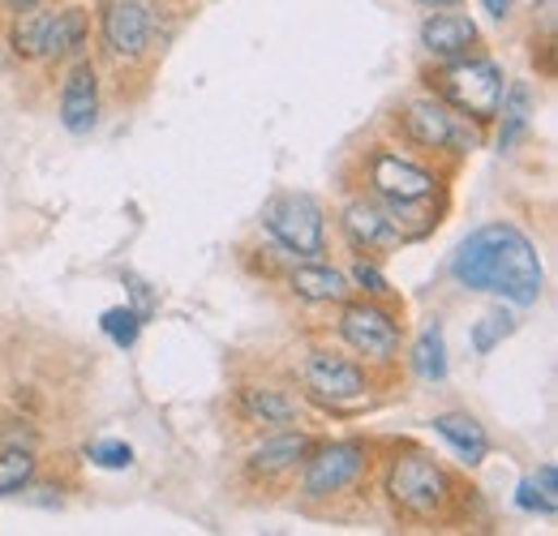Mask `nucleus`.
Here are the masks:
<instances>
[{"instance_id":"31","label":"nucleus","mask_w":558,"mask_h":536,"mask_svg":"<svg viewBox=\"0 0 558 536\" xmlns=\"http://www.w3.org/2000/svg\"><path fill=\"white\" fill-rule=\"evenodd\" d=\"M4 4H9V9H17V13H22V9H31V4H39V0H4Z\"/></svg>"},{"instance_id":"18","label":"nucleus","mask_w":558,"mask_h":536,"mask_svg":"<svg viewBox=\"0 0 558 536\" xmlns=\"http://www.w3.org/2000/svg\"><path fill=\"white\" fill-rule=\"evenodd\" d=\"M82 44H86V13H82V9L52 13L48 35H44V57H48V61H61V57L82 52Z\"/></svg>"},{"instance_id":"22","label":"nucleus","mask_w":558,"mask_h":536,"mask_svg":"<svg viewBox=\"0 0 558 536\" xmlns=\"http://www.w3.org/2000/svg\"><path fill=\"white\" fill-rule=\"evenodd\" d=\"M413 369L425 382H442L447 378V339H442L438 322H429L417 336V343H413Z\"/></svg>"},{"instance_id":"19","label":"nucleus","mask_w":558,"mask_h":536,"mask_svg":"<svg viewBox=\"0 0 558 536\" xmlns=\"http://www.w3.org/2000/svg\"><path fill=\"white\" fill-rule=\"evenodd\" d=\"M498 117H502V130H498V150H511L524 130H529V117H533V90L524 82L507 86L502 103H498Z\"/></svg>"},{"instance_id":"2","label":"nucleus","mask_w":558,"mask_h":536,"mask_svg":"<svg viewBox=\"0 0 558 536\" xmlns=\"http://www.w3.org/2000/svg\"><path fill=\"white\" fill-rule=\"evenodd\" d=\"M438 95L456 117L486 125L498 117V103L507 95V77L494 61L464 52V57H451V65L438 73Z\"/></svg>"},{"instance_id":"1","label":"nucleus","mask_w":558,"mask_h":536,"mask_svg":"<svg viewBox=\"0 0 558 536\" xmlns=\"http://www.w3.org/2000/svg\"><path fill=\"white\" fill-rule=\"evenodd\" d=\"M451 275H456V283L502 296L511 305H537L542 283H546L537 245L515 223H502V219L460 241V249L451 258Z\"/></svg>"},{"instance_id":"4","label":"nucleus","mask_w":558,"mask_h":536,"mask_svg":"<svg viewBox=\"0 0 558 536\" xmlns=\"http://www.w3.org/2000/svg\"><path fill=\"white\" fill-rule=\"evenodd\" d=\"M263 223L267 232L276 236L279 245L296 258H318L323 245H327V215L314 194H276V198L263 206Z\"/></svg>"},{"instance_id":"29","label":"nucleus","mask_w":558,"mask_h":536,"mask_svg":"<svg viewBox=\"0 0 558 536\" xmlns=\"http://www.w3.org/2000/svg\"><path fill=\"white\" fill-rule=\"evenodd\" d=\"M482 9H486L489 17H498V22H502V17L511 13V0H482Z\"/></svg>"},{"instance_id":"23","label":"nucleus","mask_w":558,"mask_h":536,"mask_svg":"<svg viewBox=\"0 0 558 536\" xmlns=\"http://www.w3.org/2000/svg\"><path fill=\"white\" fill-rule=\"evenodd\" d=\"M35 480V455L31 447H4L0 451V498L22 494Z\"/></svg>"},{"instance_id":"13","label":"nucleus","mask_w":558,"mask_h":536,"mask_svg":"<svg viewBox=\"0 0 558 536\" xmlns=\"http://www.w3.org/2000/svg\"><path fill=\"white\" fill-rule=\"evenodd\" d=\"M477 44V22L469 13H442L434 9L421 22V48L429 57H464Z\"/></svg>"},{"instance_id":"16","label":"nucleus","mask_w":558,"mask_h":536,"mask_svg":"<svg viewBox=\"0 0 558 536\" xmlns=\"http://www.w3.org/2000/svg\"><path fill=\"white\" fill-rule=\"evenodd\" d=\"M292 292L310 305H331V301H344L349 296V275L336 267H318V263H305V267L292 270Z\"/></svg>"},{"instance_id":"12","label":"nucleus","mask_w":558,"mask_h":536,"mask_svg":"<svg viewBox=\"0 0 558 536\" xmlns=\"http://www.w3.org/2000/svg\"><path fill=\"white\" fill-rule=\"evenodd\" d=\"M340 228H344V236H349V245L356 249V254H374V249H387V245L400 241L391 215L365 198L349 202V206L340 210Z\"/></svg>"},{"instance_id":"21","label":"nucleus","mask_w":558,"mask_h":536,"mask_svg":"<svg viewBox=\"0 0 558 536\" xmlns=\"http://www.w3.org/2000/svg\"><path fill=\"white\" fill-rule=\"evenodd\" d=\"M52 13H57V9H39V4H31V9L17 13L9 44H13V52H17L22 61H39V57H44V35H48Z\"/></svg>"},{"instance_id":"20","label":"nucleus","mask_w":558,"mask_h":536,"mask_svg":"<svg viewBox=\"0 0 558 536\" xmlns=\"http://www.w3.org/2000/svg\"><path fill=\"white\" fill-rule=\"evenodd\" d=\"M515 507L520 511H537V515H555L558 511V468L542 464L533 476H524L515 485Z\"/></svg>"},{"instance_id":"15","label":"nucleus","mask_w":558,"mask_h":536,"mask_svg":"<svg viewBox=\"0 0 558 536\" xmlns=\"http://www.w3.org/2000/svg\"><path fill=\"white\" fill-rule=\"evenodd\" d=\"M305 451H310L305 434H276L245 455V468L254 476H279V472L296 468V460H305Z\"/></svg>"},{"instance_id":"10","label":"nucleus","mask_w":558,"mask_h":536,"mask_svg":"<svg viewBox=\"0 0 558 536\" xmlns=\"http://www.w3.org/2000/svg\"><path fill=\"white\" fill-rule=\"evenodd\" d=\"M104 44L112 57L138 61L150 48V0H112L104 9Z\"/></svg>"},{"instance_id":"27","label":"nucleus","mask_w":558,"mask_h":536,"mask_svg":"<svg viewBox=\"0 0 558 536\" xmlns=\"http://www.w3.org/2000/svg\"><path fill=\"white\" fill-rule=\"evenodd\" d=\"M349 283H356V288H365L369 296H383L387 292V279H383V270L369 267V263H356L349 275Z\"/></svg>"},{"instance_id":"11","label":"nucleus","mask_w":558,"mask_h":536,"mask_svg":"<svg viewBox=\"0 0 558 536\" xmlns=\"http://www.w3.org/2000/svg\"><path fill=\"white\" fill-rule=\"evenodd\" d=\"M99 121V77L90 61H77L61 82V125L70 134H90Z\"/></svg>"},{"instance_id":"3","label":"nucleus","mask_w":558,"mask_h":536,"mask_svg":"<svg viewBox=\"0 0 558 536\" xmlns=\"http://www.w3.org/2000/svg\"><path fill=\"white\" fill-rule=\"evenodd\" d=\"M387 494H391L396 511H404L413 520H434L447 507L451 485H447V472H442V464L434 455L409 451L387 472Z\"/></svg>"},{"instance_id":"28","label":"nucleus","mask_w":558,"mask_h":536,"mask_svg":"<svg viewBox=\"0 0 558 536\" xmlns=\"http://www.w3.org/2000/svg\"><path fill=\"white\" fill-rule=\"evenodd\" d=\"M555 4H558V0H542V13H537L546 35H555Z\"/></svg>"},{"instance_id":"14","label":"nucleus","mask_w":558,"mask_h":536,"mask_svg":"<svg viewBox=\"0 0 558 536\" xmlns=\"http://www.w3.org/2000/svg\"><path fill=\"white\" fill-rule=\"evenodd\" d=\"M434 434H438V438H442L469 468H477V464L489 455L486 429H482L469 412H442V416H434Z\"/></svg>"},{"instance_id":"26","label":"nucleus","mask_w":558,"mask_h":536,"mask_svg":"<svg viewBox=\"0 0 558 536\" xmlns=\"http://www.w3.org/2000/svg\"><path fill=\"white\" fill-rule=\"evenodd\" d=\"M86 460H90L95 468L125 472V468H134V447H130V442H117V438H104V442H90V447H86Z\"/></svg>"},{"instance_id":"9","label":"nucleus","mask_w":558,"mask_h":536,"mask_svg":"<svg viewBox=\"0 0 558 536\" xmlns=\"http://www.w3.org/2000/svg\"><path fill=\"white\" fill-rule=\"evenodd\" d=\"M369 185L387 202H425L438 190V176L417 168L413 159H400L391 150H378L369 159Z\"/></svg>"},{"instance_id":"17","label":"nucleus","mask_w":558,"mask_h":536,"mask_svg":"<svg viewBox=\"0 0 558 536\" xmlns=\"http://www.w3.org/2000/svg\"><path fill=\"white\" fill-rule=\"evenodd\" d=\"M241 407L250 421H263V425H292L301 416V403L292 395H283L276 387H250L241 391Z\"/></svg>"},{"instance_id":"6","label":"nucleus","mask_w":558,"mask_h":536,"mask_svg":"<svg viewBox=\"0 0 558 536\" xmlns=\"http://www.w3.org/2000/svg\"><path fill=\"white\" fill-rule=\"evenodd\" d=\"M301 382L318 403H352L369 391L365 369L340 352H310L301 365Z\"/></svg>"},{"instance_id":"7","label":"nucleus","mask_w":558,"mask_h":536,"mask_svg":"<svg viewBox=\"0 0 558 536\" xmlns=\"http://www.w3.org/2000/svg\"><path fill=\"white\" fill-rule=\"evenodd\" d=\"M340 336L352 352L369 356V361H391L396 348H400V327L396 318L383 309V305H369V301H356V305H344L340 314Z\"/></svg>"},{"instance_id":"25","label":"nucleus","mask_w":558,"mask_h":536,"mask_svg":"<svg viewBox=\"0 0 558 536\" xmlns=\"http://www.w3.org/2000/svg\"><path fill=\"white\" fill-rule=\"evenodd\" d=\"M142 322H146V318H142L138 309H130V305H121V309H108V314L99 318L104 336L112 339L117 348H134V339H138Z\"/></svg>"},{"instance_id":"24","label":"nucleus","mask_w":558,"mask_h":536,"mask_svg":"<svg viewBox=\"0 0 558 536\" xmlns=\"http://www.w3.org/2000/svg\"><path fill=\"white\" fill-rule=\"evenodd\" d=\"M511 336H515V318L507 309H489V314H482V322H473V352L489 356L502 339Z\"/></svg>"},{"instance_id":"30","label":"nucleus","mask_w":558,"mask_h":536,"mask_svg":"<svg viewBox=\"0 0 558 536\" xmlns=\"http://www.w3.org/2000/svg\"><path fill=\"white\" fill-rule=\"evenodd\" d=\"M421 9H456V4H464V0H417Z\"/></svg>"},{"instance_id":"8","label":"nucleus","mask_w":558,"mask_h":536,"mask_svg":"<svg viewBox=\"0 0 558 536\" xmlns=\"http://www.w3.org/2000/svg\"><path fill=\"white\" fill-rule=\"evenodd\" d=\"M404 134L425 150H469L473 146L464 117H456L442 99H413L404 108Z\"/></svg>"},{"instance_id":"5","label":"nucleus","mask_w":558,"mask_h":536,"mask_svg":"<svg viewBox=\"0 0 558 536\" xmlns=\"http://www.w3.org/2000/svg\"><path fill=\"white\" fill-rule=\"evenodd\" d=\"M369 464L365 442H327V447H310L305 451V476H301V494L305 498H336L349 485H356V476Z\"/></svg>"}]
</instances>
